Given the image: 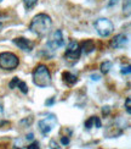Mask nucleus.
<instances>
[{"instance_id":"f257e3e1","label":"nucleus","mask_w":131,"mask_h":149,"mask_svg":"<svg viewBox=\"0 0 131 149\" xmlns=\"http://www.w3.org/2000/svg\"><path fill=\"white\" fill-rule=\"evenodd\" d=\"M51 27H52V20L46 14H38L36 16H34L29 24L30 32L39 37L46 36L50 32Z\"/></svg>"},{"instance_id":"f03ea898","label":"nucleus","mask_w":131,"mask_h":149,"mask_svg":"<svg viewBox=\"0 0 131 149\" xmlns=\"http://www.w3.org/2000/svg\"><path fill=\"white\" fill-rule=\"evenodd\" d=\"M33 83L38 86L39 88H46L51 86L52 78L47 66L45 65H38L33 71Z\"/></svg>"},{"instance_id":"7ed1b4c3","label":"nucleus","mask_w":131,"mask_h":149,"mask_svg":"<svg viewBox=\"0 0 131 149\" xmlns=\"http://www.w3.org/2000/svg\"><path fill=\"white\" fill-rule=\"evenodd\" d=\"M18 65H20V60H18L17 55L10 52L0 53V69L5 71H12L17 69Z\"/></svg>"},{"instance_id":"20e7f679","label":"nucleus","mask_w":131,"mask_h":149,"mask_svg":"<svg viewBox=\"0 0 131 149\" xmlns=\"http://www.w3.org/2000/svg\"><path fill=\"white\" fill-rule=\"evenodd\" d=\"M95 29L97 31V33L101 37H108L113 33L114 31V24L108 18H98V20L95 21Z\"/></svg>"},{"instance_id":"39448f33","label":"nucleus","mask_w":131,"mask_h":149,"mask_svg":"<svg viewBox=\"0 0 131 149\" xmlns=\"http://www.w3.org/2000/svg\"><path fill=\"white\" fill-rule=\"evenodd\" d=\"M64 45V38H63V33H62L61 29H57L49 37V40L46 43V47L50 49V50H57L61 47Z\"/></svg>"},{"instance_id":"423d86ee","label":"nucleus","mask_w":131,"mask_h":149,"mask_svg":"<svg viewBox=\"0 0 131 149\" xmlns=\"http://www.w3.org/2000/svg\"><path fill=\"white\" fill-rule=\"evenodd\" d=\"M57 125V119H56V116L52 115V114H50L47 115L45 119H43L38 122V127H39V131L44 134V136H46L49 134L50 132L53 130V127Z\"/></svg>"},{"instance_id":"0eeeda50","label":"nucleus","mask_w":131,"mask_h":149,"mask_svg":"<svg viewBox=\"0 0 131 149\" xmlns=\"http://www.w3.org/2000/svg\"><path fill=\"white\" fill-rule=\"evenodd\" d=\"M80 54H82V49H80V44L78 42H71L69 44L67 47V50H66V54H64V58L71 61L72 64L77 63L80 58Z\"/></svg>"},{"instance_id":"6e6552de","label":"nucleus","mask_w":131,"mask_h":149,"mask_svg":"<svg viewBox=\"0 0 131 149\" xmlns=\"http://www.w3.org/2000/svg\"><path fill=\"white\" fill-rule=\"evenodd\" d=\"M128 42H129L128 36L123 34V33L117 34L114 38L110 40V48H112V49H120V48H124V47H126Z\"/></svg>"},{"instance_id":"1a4fd4ad","label":"nucleus","mask_w":131,"mask_h":149,"mask_svg":"<svg viewBox=\"0 0 131 149\" xmlns=\"http://www.w3.org/2000/svg\"><path fill=\"white\" fill-rule=\"evenodd\" d=\"M14 43L15 44L22 49L23 52H32V49H33V42H30L26 38H23V37H20V38H15L14 39Z\"/></svg>"},{"instance_id":"9d476101","label":"nucleus","mask_w":131,"mask_h":149,"mask_svg":"<svg viewBox=\"0 0 131 149\" xmlns=\"http://www.w3.org/2000/svg\"><path fill=\"white\" fill-rule=\"evenodd\" d=\"M102 126V122L99 120V117L97 116H91L89 120L85 122V128L86 130H91L92 127H96V128H99Z\"/></svg>"},{"instance_id":"9b49d317","label":"nucleus","mask_w":131,"mask_h":149,"mask_svg":"<svg viewBox=\"0 0 131 149\" xmlns=\"http://www.w3.org/2000/svg\"><path fill=\"white\" fill-rule=\"evenodd\" d=\"M62 78H63V82H64V83H67L68 86H73V84H75V83H77V81H78L77 76H74L73 73L67 72V71L62 73Z\"/></svg>"},{"instance_id":"f8f14e48","label":"nucleus","mask_w":131,"mask_h":149,"mask_svg":"<svg viewBox=\"0 0 131 149\" xmlns=\"http://www.w3.org/2000/svg\"><path fill=\"white\" fill-rule=\"evenodd\" d=\"M80 49L84 50L86 54H89V53L93 52V49H95V43H93L92 40H86L80 45Z\"/></svg>"},{"instance_id":"ddd939ff","label":"nucleus","mask_w":131,"mask_h":149,"mask_svg":"<svg viewBox=\"0 0 131 149\" xmlns=\"http://www.w3.org/2000/svg\"><path fill=\"white\" fill-rule=\"evenodd\" d=\"M123 12H124V15L130 16V14H131V0H125V1H124Z\"/></svg>"},{"instance_id":"4468645a","label":"nucleus","mask_w":131,"mask_h":149,"mask_svg":"<svg viewBox=\"0 0 131 149\" xmlns=\"http://www.w3.org/2000/svg\"><path fill=\"white\" fill-rule=\"evenodd\" d=\"M36 4H38V0H23V5L27 10L33 9Z\"/></svg>"},{"instance_id":"2eb2a0df","label":"nucleus","mask_w":131,"mask_h":149,"mask_svg":"<svg viewBox=\"0 0 131 149\" xmlns=\"http://www.w3.org/2000/svg\"><path fill=\"white\" fill-rule=\"evenodd\" d=\"M110 67H112L110 61H104V63H102L101 64V71H102V73H108L109 70H110Z\"/></svg>"},{"instance_id":"dca6fc26","label":"nucleus","mask_w":131,"mask_h":149,"mask_svg":"<svg viewBox=\"0 0 131 149\" xmlns=\"http://www.w3.org/2000/svg\"><path fill=\"white\" fill-rule=\"evenodd\" d=\"M17 88H20V91L23 93V94H27L28 93V87H27L26 82H23V81H20V82H18Z\"/></svg>"},{"instance_id":"f3484780","label":"nucleus","mask_w":131,"mask_h":149,"mask_svg":"<svg viewBox=\"0 0 131 149\" xmlns=\"http://www.w3.org/2000/svg\"><path fill=\"white\" fill-rule=\"evenodd\" d=\"M20 78H18V77H14V78H12V81H11V82L9 83V86H10V88L11 89H15L16 88V87H17V84H18V82H20Z\"/></svg>"},{"instance_id":"a211bd4d","label":"nucleus","mask_w":131,"mask_h":149,"mask_svg":"<svg viewBox=\"0 0 131 149\" xmlns=\"http://www.w3.org/2000/svg\"><path fill=\"white\" fill-rule=\"evenodd\" d=\"M125 108H126V113L130 115V114H131V99H130V98H126Z\"/></svg>"},{"instance_id":"6ab92c4d","label":"nucleus","mask_w":131,"mask_h":149,"mask_svg":"<svg viewBox=\"0 0 131 149\" xmlns=\"http://www.w3.org/2000/svg\"><path fill=\"white\" fill-rule=\"evenodd\" d=\"M27 149H40V146H39L38 142L34 141L33 143H30V144L27 147Z\"/></svg>"},{"instance_id":"aec40b11","label":"nucleus","mask_w":131,"mask_h":149,"mask_svg":"<svg viewBox=\"0 0 131 149\" xmlns=\"http://www.w3.org/2000/svg\"><path fill=\"white\" fill-rule=\"evenodd\" d=\"M4 122H5V121H4V110H3L1 104H0V126H1Z\"/></svg>"},{"instance_id":"412c9836","label":"nucleus","mask_w":131,"mask_h":149,"mask_svg":"<svg viewBox=\"0 0 131 149\" xmlns=\"http://www.w3.org/2000/svg\"><path fill=\"white\" fill-rule=\"evenodd\" d=\"M50 147H51V149H61L60 146L56 143V141H55V139H52L51 142H50Z\"/></svg>"},{"instance_id":"4be33fe9","label":"nucleus","mask_w":131,"mask_h":149,"mask_svg":"<svg viewBox=\"0 0 131 149\" xmlns=\"http://www.w3.org/2000/svg\"><path fill=\"white\" fill-rule=\"evenodd\" d=\"M61 143L63 146H67L68 143H69V137H67V136H64V137H61Z\"/></svg>"},{"instance_id":"5701e85b","label":"nucleus","mask_w":131,"mask_h":149,"mask_svg":"<svg viewBox=\"0 0 131 149\" xmlns=\"http://www.w3.org/2000/svg\"><path fill=\"white\" fill-rule=\"evenodd\" d=\"M121 73L123 74H130V66H126V67H123L121 69Z\"/></svg>"},{"instance_id":"b1692460","label":"nucleus","mask_w":131,"mask_h":149,"mask_svg":"<svg viewBox=\"0 0 131 149\" xmlns=\"http://www.w3.org/2000/svg\"><path fill=\"white\" fill-rule=\"evenodd\" d=\"M118 3H119V0H109L108 6H113V5H117Z\"/></svg>"},{"instance_id":"393cba45","label":"nucleus","mask_w":131,"mask_h":149,"mask_svg":"<svg viewBox=\"0 0 131 149\" xmlns=\"http://www.w3.org/2000/svg\"><path fill=\"white\" fill-rule=\"evenodd\" d=\"M102 111H103V114H104V115H106V114H108V113H109V109H108V107H104Z\"/></svg>"},{"instance_id":"a878e982","label":"nucleus","mask_w":131,"mask_h":149,"mask_svg":"<svg viewBox=\"0 0 131 149\" xmlns=\"http://www.w3.org/2000/svg\"><path fill=\"white\" fill-rule=\"evenodd\" d=\"M27 139H33V134H32V133H30L29 136H27Z\"/></svg>"},{"instance_id":"bb28decb","label":"nucleus","mask_w":131,"mask_h":149,"mask_svg":"<svg viewBox=\"0 0 131 149\" xmlns=\"http://www.w3.org/2000/svg\"><path fill=\"white\" fill-rule=\"evenodd\" d=\"M0 1H3V0H0Z\"/></svg>"}]
</instances>
